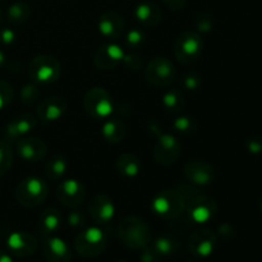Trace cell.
Instances as JSON below:
<instances>
[{
	"label": "cell",
	"mask_w": 262,
	"mask_h": 262,
	"mask_svg": "<svg viewBox=\"0 0 262 262\" xmlns=\"http://www.w3.org/2000/svg\"><path fill=\"white\" fill-rule=\"evenodd\" d=\"M118 237L120 242L132 250H142L151 242V230L147 223L137 216H127L119 223Z\"/></svg>",
	"instance_id": "6da1fadb"
},
{
	"label": "cell",
	"mask_w": 262,
	"mask_h": 262,
	"mask_svg": "<svg viewBox=\"0 0 262 262\" xmlns=\"http://www.w3.org/2000/svg\"><path fill=\"white\" fill-rule=\"evenodd\" d=\"M151 209L161 219L173 220L183 214L186 200L177 189H164L152 199Z\"/></svg>",
	"instance_id": "7a4b0ae2"
},
{
	"label": "cell",
	"mask_w": 262,
	"mask_h": 262,
	"mask_svg": "<svg viewBox=\"0 0 262 262\" xmlns=\"http://www.w3.org/2000/svg\"><path fill=\"white\" fill-rule=\"evenodd\" d=\"M107 245V235L97 227L81 230L74 239L77 253L84 258H95L101 255Z\"/></svg>",
	"instance_id": "3957f363"
},
{
	"label": "cell",
	"mask_w": 262,
	"mask_h": 262,
	"mask_svg": "<svg viewBox=\"0 0 262 262\" xmlns=\"http://www.w3.org/2000/svg\"><path fill=\"white\" fill-rule=\"evenodd\" d=\"M49 193L48 184L43 179L37 177H28L20 181L18 186L15 187L14 196L15 200L23 207L38 206L46 200Z\"/></svg>",
	"instance_id": "277c9868"
},
{
	"label": "cell",
	"mask_w": 262,
	"mask_h": 262,
	"mask_svg": "<svg viewBox=\"0 0 262 262\" xmlns=\"http://www.w3.org/2000/svg\"><path fill=\"white\" fill-rule=\"evenodd\" d=\"M60 63L51 55H37L28 64L27 73L35 83L48 84L58 81L60 77Z\"/></svg>",
	"instance_id": "5b68a950"
},
{
	"label": "cell",
	"mask_w": 262,
	"mask_h": 262,
	"mask_svg": "<svg viewBox=\"0 0 262 262\" xmlns=\"http://www.w3.org/2000/svg\"><path fill=\"white\" fill-rule=\"evenodd\" d=\"M202 48L204 41L199 33L193 31H184L174 43V55L179 63L189 66L199 60L202 54Z\"/></svg>",
	"instance_id": "8992f818"
},
{
	"label": "cell",
	"mask_w": 262,
	"mask_h": 262,
	"mask_svg": "<svg viewBox=\"0 0 262 262\" xmlns=\"http://www.w3.org/2000/svg\"><path fill=\"white\" fill-rule=\"evenodd\" d=\"M145 78L154 87H168L177 78L176 67L165 56H156L146 67Z\"/></svg>",
	"instance_id": "52a82bcc"
},
{
	"label": "cell",
	"mask_w": 262,
	"mask_h": 262,
	"mask_svg": "<svg viewBox=\"0 0 262 262\" xmlns=\"http://www.w3.org/2000/svg\"><path fill=\"white\" fill-rule=\"evenodd\" d=\"M83 107L94 119H105L113 113L112 95L102 87H94L84 95Z\"/></svg>",
	"instance_id": "ba28073f"
},
{
	"label": "cell",
	"mask_w": 262,
	"mask_h": 262,
	"mask_svg": "<svg viewBox=\"0 0 262 262\" xmlns=\"http://www.w3.org/2000/svg\"><path fill=\"white\" fill-rule=\"evenodd\" d=\"M186 210L192 222L205 224L215 217L217 212V204L212 197L199 193L186 202Z\"/></svg>",
	"instance_id": "9c48e42d"
},
{
	"label": "cell",
	"mask_w": 262,
	"mask_h": 262,
	"mask_svg": "<svg viewBox=\"0 0 262 262\" xmlns=\"http://www.w3.org/2000/svg\"><path fill=\"white\" fill-rule=\"evenodd\" d=\"M182 152V145L174 136L169 133H161L154 146V159L158 164L164 166L171 165L179 159Z\"/></svg>",
	"instance_id": "30bf717a"
},
{
	"label": "cell",
	"mask_w": 262,
	"mask_h": 262,
	"mask_svg": "<svg viewBox=\"0 0 262 262\" xmlns=\"http://www.w3.org/2000/svg\"><path fill=\"white\" fill-rule=\"evenodd\" d=\"M216 242V234L211 229L202 228L191 234L188 239V251L197 257H209L215 251Z\"/></svg>",
	"instance_id": "8fae6325"
},
{
	"label": "cell",
	"mask_w": 262,
	"mask_h": 262,
	"mask_svg": "<svg viewBox=\"0 0 262 262\" xmlns=\"http://www.w3.org/2000/svg\"><path fill=\"white\" fill-rule=\"evenodd\" d=\"M56 197L61 205L74 209L84 201L86 189L81 182L76 179H66L59 183L56 188Z\"/></svg>",
	"instance_id": "7c38bea8"
},
{
	"label": "cell",
	"mask_w": 262,
	"mask_h": 262,
	"mask_svg": "<svg viewBox=\"0 0 262 262\" xmlns=\"http://www.w3.org/2000/svg\"><path fill=\"white\" fill-rule=\"evenodd\" d=\"M183 173L187 181L196 186H207L215 178V168L205 160H189L184 164Z\"/></svg>",
	"instance_id": "4fadbf2b"
},
{
	"label": "cell",
	"mask_w": 262,
	"mask_h": 262,
	"mask_svg": "<svg viewBox=\"0 0 262 262\" xmlns=\"http://www.w3.org/2000/svg\"><path fill=\"white\" fill-rule=\"evenodd\" d=\"M15 151L22 160L28 163H37L46 156L48 146L40 138L22 137L15 143Z\"/></svg>",
	"instance_id": "5bb4252c"
},
{
	"label": "cell",
	"mask_w": 262,
	"mask_h": 262,
	"mask_svg": "<svg viewBox=\"0 0 262 262\" xmlns=\"http://www.w3.org/2000/svg\"><path fill=\"white\" fill-rule=\"evenodd\" d=\"M90 217L96 224L102 225L109 223L114 217L115 206L113 200L106 194H96L91 199L89 204Z\"/></svg>",
	"instance_id": "9a60e30c"
},
{
	"label": "cell",
	"mask_w": 262,
	"mask_h": 262,
	"mask_svg": "<svg viewBox=\"0 0 262 262\" xmlns=\"http://www.w3.org/2000/svg\"><path fill=\"white\" fill-rule=\"evenodd\" d=\"M36 123H37V119L30 113L17 115L5 127L4 141L8 143L15 142L28 132L35 129Z\"/></svg>",
	"instance_id": "2e32d148"
},
{
	"label": "cell",
	"mask_w": 262,
	"mask_h": 262,
	"mask_svg": "<svg viewBox=\"0 0 262 262\" xmlns=\"http://www.w3.org/2000/svg\"><path fill=\"white\" fill-rule=\"evenodd\" d=\"M66 99L59 96H50L43 99L37 106V118L42 123H53L60 119L67 112Z\"/></svg>",
	"instance_id": "e0dca14e"
},
{
	"label": "cell",
	"mask_w": 262,
	"mask_h": 262,
	"mask_svg": "<svg viewBox=\"0 0 262 262\" xmlns=\"http://www.w3.org/2000/svg\"><path fill=\"white\" fill-rule=\"evenodd\" d=\"M124 58V51L117 43L101 45L94 55V63L101 71H109L115 68Z\"/></svg>",
	"instance_id": "ac0fdd59"
},
{
	"label": "cell",
	"mask_w": 262,
	"mask_h": 262,
	"mask_svg": "<svg viewBox=\"0 0 262 262\" xmlns=\"http://www.w3.org/2000/svg\"><path fill=\"white\" fill-rule=\"evenodd\" d=\"M7 246L12 255L17 257H27L37 248V239L30 233L14 232L8 237Z\"/></svg>",
	"instance_id": "d6986e66"
},
{
	"label": "cell",
	"mask_w": 262,
	"mask_h": 262,
	"mask_svg": "<svg viewBox=\"0 0 262 262\" xmlns=\"http://www.w3.org/2000/svg\"><path fill=\"white\" fill-rule=\"evenodd\" d=\"M125 22L123 17L118 13L109 10L100 15L99 18V31L104 37L115 40L119 38L124 33Z\"/></svg>",
	"instance_id": "ffe728a7"
},
{
	"label": "cell",
	"mask_w": 262,
	"mask_h": 262,
	"mask_svg": "<svg viewBox=\"0 0 262 262\" xmlns=\"http://www.w3.org/2000/svg\"><path fill=\"white\" fill-rule=\"evenodd\" d=\"M42 255L48 262H71L72 253L61 238L48 237L42 246Z\"/></svg>",
	"instance_id": "44dd1931"
},
{
	"label": "cell",
	"mask_w": 262,
	"mask_h": 262,
	"mask_svg": "<svg viewBox=\"0 0 262 262\" xmlns=\"http://www.w3.org/2000/svg\"><path fill=\"white\" fill-rule=\"evenodd\" d=\"M135 15L136 19L146 27H156L163 19V12H161L160 7L152 2L141 3L136 8Z\"/></svg>",
	"instance_id": "7402d4cb"
},
{
	"label": "cell",
	"mask_w": 262,
	"mask_h": 262,
	"mask_svg": "<svg viewBox=\"0 0 262 262\" xmlns=\"http://www.w3.org/2000/svg\"><path fill=\"white\" fill-rule=\"evenodd\" d=\"M61 225L60 211L55 207H48L38 217V232L42 237L48 238L55 234Z\"/></svg>",
	"instance_id": "603a6c76"
},
{
	"label": "cell",
	"mask_w": 262,
	"mask_h": 262,
	"mask_svg": "<svg viewBox=\"0 0 262 262\" xmlns=\"http://www.w3.org/2000/svg\"><path fill=\"white\" fill-rule=\"evenodd\" d=\"M115 168H117V170L119 171V174H122L123 177L133 178V177L138 176V173H140L141 161L135 154L124 152L117 159Z\"/></svg>",
	"instance_id": "cb8c5ba5"
},
{
	"label": "cell",
	"mask_w": 262,
	"mask_h": 262,
	"mask_svg": "<svg viewBox=\"0 0 262 262\" xmlns=\"http://www.w3.org/2000/svg\"><path fill=\"white\" fill-rule=\"evenodd\" d=\"M69 168V164L67 159L61 154H54L49 158L48 163L45 164L46 176L50 181H59L66 176L67 170Z\"/></svg>",
	"instance_id": "d4e9b609"
},
{
	"label": "cell",
	"mask_w": 262,
	"mask_h": 262,
	"mask_svg": "<svg viewBox=\"0 0 262 262\" xmlns=\"http://www.w3.org/2000/svg\"><path fill=\"white\" fill-rule=\"evenodd\" d=\"M161 102H163L164 109L169 114H178V113H181L184 109V105H186V100H184L183 94L178 89L166 91L164 94Z\"/></svg>",
	"instance_id": "484cf974"
},
{
	"label": "cell",
	"mask_w": 262,
	"mask_h": 262,
	"mask_svg": "<svg viewBox=\"0 0 262 262\" xmlns=\"http://www.w3.org/2000/svg\"><path fill=\"white\" fill-rule=\"evenodd\" d=\"M102 136L110 143H119L125 137V125L118 119H109L102 125Z\"/></svg>",
	"instance_id": "4316f807"
},
{
	"label": "cell",
	"mask_w": 262,
	"mask_h": 262,
	"mask_svg": "<svg viewBox=\"0 0 262 262\" xmlns=\"http://www.w3.org/2000/svg\"><path fill=\"white\" fill-rule=\"evenodd\" d=\"M31 8L25 2H17L10 5L7 10V17L12 25L20 26L30 19Z\"/></svg>",
	"instance_id": "83f0119b"
},
{
	"label": "cell",
	"mask_w": 262,
	"mask_h": 262,
	"mask_svg": "<svg viewBox=\"0 0 262 262\" xmlns=\"http://www.w3.org/2000/svg\"><path fill=\"white\" fill-rule=\"evenodd\" d=\"M152 247L158 251L161 257H164V256L174 255L178 251V242L168 235H161V237L156 238Z\"/></svg>",
	"instance_id": "f1b7e54d"
},
{
	"label": "cell",
	"mask_w": 262,
	"mask_h": 262,
	"mask_svg": "<svg viewBox=\"0 0 262 262\" xmlns=\"http://www.w3.org/2000/svg\"><path fill=\"white\" fill-rule=\"evenodd\" d=\"M173 128L177 133H181V135H191L196 130L197 120L189 115H182L174 120Z\"/></svg>",
	"instance_id": "f546056e"
},
{
	"label": "cell",
	"mask_w": 262,
	"mask_h": 262,
	"mask_svg": "<svg viewBox=\"0 0 262 262\" xmlns=\"http://www.w3.org/2000/svg\"><path fill=\"white\" fill-rule=\"evenodd\" d=\"M13 164L12 147L5 141H0V177L9 171Z\"/></svg>",
	"instance_id": "4dcf8cb0"
},
{
	"label": "cell",
	"mask_w": 262,
	"mask_h": 262,
	"mask_svg": "<svg viewBox=\"0 0 262 262\" xmlns=\"http://www.w3.org/2000/svg\"><path fill=\"white\" fill-rule=\"evenodd\" d=\"M181 83L187 91H196L202 86V78L194 72H188V73H184L182 76Z\"/></svg>",
	"instance_id": "1f68e13d"
},
{
	"label": "cell",
	"mask_w": 262,
	"mask_h": 262,
	"mask_svg": "<svg viewBox=\"0 0 262 262\" xmlns=\"http://www.w3.org/2000/svg\"><path fill=\"white\" fill-rule=\"evenodd\" d=\"M13 97H14V90L12 84L0 79V110L5 109L13 101Z\"/></svg>",
	"instance_id": "d6a6232c"
},
{
	"label": "cell",
	"mask_w": 262,
	"mask_h": 262,
	"mask_svg": "<svg viewBox=\"0 0 262 262\" xmlns=\"http://www.w3.org/2000/svg\"><path fill=\"white\" fill-rule=\"evenodd\" d=\"M146 42V35L141 30H132L127 33L125 37V43L130 49H140L142 48L143 43Z\"/></svg>",
	"instance_id": "836d02e7"
},
{
	"label": "cell",
	"mask_w": 262,
	"mask_h": 262,
	"mask_svg": "<svg viewBox=\"0 0 262 262\" xmlns=\"http://www.w3.org/2000/svg\"><path fill=\"white\" fill-rule=\"evenodd\" d=\"M86 212L82 211V210H73L72 212H69L68 216H67V222L71 225L73 229H79L82 230L86 225Z\"/></svg>",
	"instance_id": "e575fe53"
},
{
	"label": "cell",
	"mask_w": 262,
	"mask_h": 262,
	"mask_svg": "<svg viewBox=\"0 0 262 262\" xmlns=\"http://www.w3.org/2000/svg\"><path fill=\"white\" fill-rule=\"evenodd\" d=\"M40 96V91L35 84H26L20 90V100L23 104H32Z\"/></svg>",
	"instance_id": "d590c367"
},
{
	"label": "cell",
	"mask_w": 262,
	"mask_h": 262,
	"mask_svg": "<svg viewBox=\"0 0 262 262\" xmlns=\"http://www.w3.org/2000/svg\"><path fill=\"white\" fill-rule=\"evenodd\" d=\"M214 26V18L212 15L207 14V13H202L194 20V27L200 31V32H209L212 30Z\"/></svg>",
	"instance_id": "8d00e7d4"
},
{
	"label": "cell",
	"mask_w": 262,
	"mask_h": 262,
	"mask_svg": "<svg viewBox=\"0 0 262 262\" xmlns=\"http://www.w3.org/2000/svg\"><path fill=\"white\" fill-rule=\"evenodd\" d=\"M140 261L141 262H161L163 261V257L158 253V251L151 246H146L145 248L141 250V255H140Z\"/></svg>",
	"instance_id": "74e56055"
},
{
	"label": "cell",
	"mask_w": 262,
	"mask_h": 262,
	"mask_svg": "<svg viewBox=\"0 0 262 262\" xmlns=\"http://www.w3.org/2000/svg\"><path fill=\"white\" fill-rule=\"evenodd\" d=\"M246 147L251 154H261L262 152V137L260 136H252L246 141Z\"/></svg>",
	"instance_id": "f35d334b"
},
{
	"label": "cell",
	"mask_w": 262,
	"mask_h": 262,
	"mask_svg": "<svg viewBox=\"0 0 262 262\" xmlns=\"http://www.w3.org/2000/svg\"><path fill=\"white\" fill-rule=\"evenodd\" d=\"M124 64L132 71H138L142 67V58L137 54H129V55H124L123 58Z\"/></svg>",
	"instance_id": "ab89813d"
},
{
	"label": "cell",
	"mask_w": 262,
	"mask_h": 262,
	"mask_svg": "<svg viewBox=\"0 0 262 262\" xmlns=\"http://www.w3.org/2000/svg\"><path fill=\"white\" fill-rule=\"evenodd\" d=\"M15 41V32L10 28H3L0 31V42L5 43V45H10Z\"/></svg>",
	"instance_id": "60d3db41"
},
{
	"label": "cell",
	"mask_w": 262,
	"mask_h": 262,
	"mask_svg": "<svg viewBox=\"0 0 262 262\" xmlns=\"http://www.w3.org/2000/svg\"><path fill=\"white\" fill-rule=\"evenodd\" d=\"M163 2L173 12H181L186 7L187 0H163Z\"/></svg>",
	"instance_id": "b9f144b4"
},
{
	"label": "cell",
	"mask_w": 262,
	"mask_h": 262,
	"mask_svg": "<svg viewBox=\"0 0 262 262\" xmlns=\"http://www.w3.org/2000/svg\"><path fill=\"white\" fill-rule=\"evenodd\" d=\"M0 262H13L12 257L4 251H0Z\"/></svg>",
	"instance_id": "7bdbcfd3"
},
{
	"label": "cell",
	"mask_w": 262,
	"mask_h": 262,
	"mask_svg": "<svg viewBox=\"0 0 262 262\" xmlns=\"http://www.w3.org/2000/svg\"><path fill=\"white\" fill-rule=\"evenodd\" d=\"M4 63H5V54L0 50V68L4 66Z\"/></svg>",
	"instance_id": "ee69618b"
},
{
	"label": "cell",
	"mask_w": 262,
	"mask_h": 262,
	"mask_svg": "<svg viewBox=\"0 0 262 262\" xmlns=\"http://www.w3.org/2000/svg\"><path fill=\"white\" fill-rule=\"evenodd\" d=\"M258 206H260V210H261V212H262V194H261V197H260V201H258Z\"/></svg>",
	"instance_id": "f6af8a7d"
},
{
	"label": "cell",
	"mask_w": 262,
	"mask_h": 262,
	"mask_svg": "<svg viewBox=\"0 0 262 262\" xmlns=\"http://www.w3.org/2000/svg\"><path fill=\"white\" fill-rule=\"evenodd\" d=\"M2 22H3V12L2 9H0V25H2Z\"/></svg>",
	"instance_id": "bcb514c9"
},
{
	"label": "cell",
	"mask_w": 262,
	"mask_h": 262,
	"mask_svg": "<svg viewBox=\"0 0 262 262\" xmlns=\"http://www.w3.org/2000/svg\"><path fill=\"white\" fill-rule=\"evenodd\" d=\"M0 239H2V229H0Z\"/></svg>",
	"instance_id": "7dc6e473"
},
{
	"label": "cell",
	"mask_w": 262,
	"mask_h": 262,
	"mask_svg": "<svg viewBox=\"0 0 262 262\" xmlns=\"http://www.w3.org/2000/svg\"><path fill=\"white\" fill-rule=\"evenodd\" d=\"M117 262H127V261H117Z\"/></svg>",
	"instance_id": "c3c4849f"
}]
</instances>
